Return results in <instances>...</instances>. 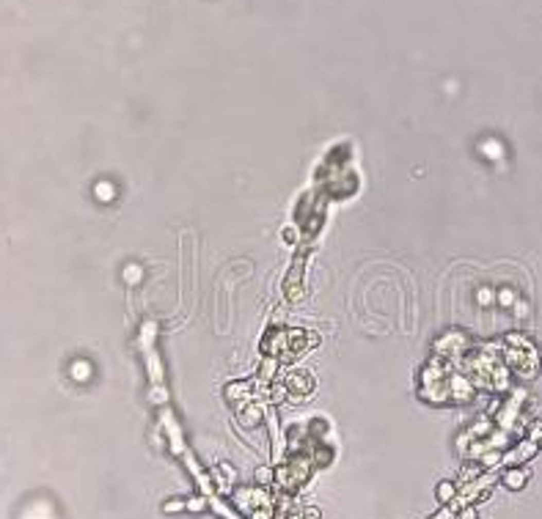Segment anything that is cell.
<instances>
[{"label": "cell", "instance_id": "6da1fadb", "mask_svg": "<svg viewBox=\"0 0 542 519\" xmlns=\"http://www.w3.org/2000/svg\"><path fill=\"white\" fill-rule=\"evenodd\" d=\"M509 486H520V475H517V473L509 475Z\"/></svg>", "mask_w": 542, "mask_h": 519}]
</instances>
